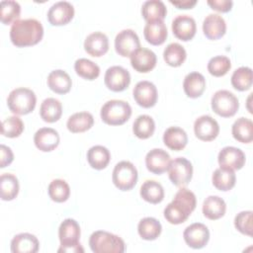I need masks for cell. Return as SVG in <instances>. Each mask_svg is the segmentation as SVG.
Wrapping results in <instances>:
<instances>
[{
	"label": "cell",
	"instance_id": "obj_9",
	"mask_svg": "<svg viewBox=\"0 0 253 253\" xmlns=\"http://www.w3.org/2000/svg\"><path fill=\"white\" fill-rule=\"evenodd\" d=\"M167 170L170 181L178 187L187 186L193 176L192 163L185 157H177L171 160Z\"/></svg>",
	"mask_w": 253,
	"mask_h": 253
},
{
	"label": "cell",
	"instance_id": "obj_7",
	"mask_svg": "<svg viewBox=\"0 0 253 253\" xmlns=\"http://www.w3.org/2000/svg\"><path fill=\"white\" fill-rule=\"evenodd\" d=\"M137 170L129 161H121L116 164L113 170V183L121 191L131 190L137 182Z\"/></svg>",
	"mask_w": 253,
	"mask_h": 253
},
{
	"label": "cell",
	"instance_id": "obj_38",
	"mask_svg": "<svg viewBox=\"0 0 253 253\" xmlns=\"http://www.w3.org/2000/svg\"><path fill=\"white\" fill-rule=\"evenodd\" d=\"M186 57V49L178 42L169 43L163 51V58L165 62L173 67H178L182 65Z\"/></svg>",
	"mask_w": 253,
	"mask_h": 253
},
{
	"label": "cell",
	"instance_id": "obj_44",
	"mask_svg": "<svg viewBox=\"0 0 253 253\" xmlns=\"http://www.w3.org/2000/svg\"><path fill=\"white\" fill-rule=\"evenodd\" d=\"M24 130V123L17 116L6 118L1 124V133L7 137H18Z\"/></svg>",
	"mask_w": 253,
	"mask_h": 253
},
{
	"label": "cell",
	"instance_id": "obj_20",
	"mask_svg": "<svg viewBox=\"0 0 253 253\" xmlns=\"http://www.w3.org/2000/svg\"><path fill=\"white\" fill-rule=\"evenodd\" d=\"M60 141L58 132L51 127H41L34 135V142L38 149L49 152L55 149Z\"/></svg>",
	"mask_w": 253,
	"mask_h": 253
},
{
	"label": "cell",
	"instance_id": "obj_43",
	"mask_svg": "<svg viewBox=\"0 0 253 253\" xmlns=\"http://www.w3.org/2000/svg\"><path fill=\"white\" fill-rule=\"evenodd\" d=\"M76 73L87 80H94L100 75V67L90 59L78 58L74 63Z\"/></svg>",
	"mask_w": 253,
	"mask_h": 253
},
{
	"label": "cell",
	"instance_id": "obj_39",
	"mask_svg": "<svg viewBox=\"0 0 253 253\" xmlns=\"http://www.w3.org/2000/svg\"><path fill=\"white\" fill-rule=\"evenodd\" d=\"M155 130L154 120L148 115L138 116L132 125V131L135 136L141 139L150 137Z\"/></svg>",
	"mask_w": 253,
	"mask_h": 253
},
{
	"label": "cell",
	"instance_id": "obj_3",
	"mask_svg": "<svg viewBox=\"0 0 253 253\" xmlns=\"http://www.w3.org/2000/svg\"><path fill=\"white\" fill-rule=\"evenodd\" d=\"M80 226L78 222L73 218L64 219L58 228V237L60 241V247L57 252L68 253H83L84 249L79 242Z\"/></svg>",
	"mask_w": 253,
	"mask_h": 253
},
{
	"label": "cell",
	"instance_id": "obj_35",
	"mask_svg": "<svg viewBox=\"0 0 253 253\" xmlns=\"http://www.w3.org/2000/svg\"><path fill=\"white\" fill-rule=\"evenodd\" d=\"M140 197L150 204H158L164 199V189L160 183L147 180L140 187Z\"/></svg>",
	"mask_w": 253,
	"mask_h": 253
},
{
	"label": "cell",
	"instance_id": "obj_26",
	"mask_svg": "<svg viewBox=\"0 0 253 253\" xmlns=\"http://www.w3.org/2000/svg\"><path fill=\"white\" fill-rule=\"evenodd\" d=\"M183 89L190 98H198L202 96L206 89V79L200 72H191L184 78Z\"/></svg>",
	"mask_w": 253,
	"mask_h": 253
},
{
	"label": "cell",
	"instance_id": "obj_33",
	"mask_svg": "<svg viewBox=\"0 0 253 253\" xmlns=\"http://www.w3.org/2000/svg\"><path fill=\"white\" fill-rule=\"evenodd\" d=\"M111 159L110 151L103 145H94L87 151V160L90 166L96 170L107 167Z\"/></svg>",
	"mask_w": 253,
	"mask_h": 253
},
{
	"label": "cell",
	"instance_id": "obj_46",
	"mask_svg": "<svg viewBox=\"0 0 253 253\" xmlns=\"http://www.w3.org/2000/svg\"><path fill=\"white\" fill-rule=\"evenodd\" d=\"M252 211H240L236 214L234 218V226L235 228L241 232L242 234L252 236Z\"/></svg>",
	"mask_w": 253,
	"mask_h": 253
},
{
	"label": "cell",
	"instance_id": "obj_34",
	"mask_svg": "<svg viewBox=\"0 0 253 253\" xmlns=\"http://www.w3.org/2000/svg\"><path fill=\"white\" fill-rule=\"evenodd\" d=\"M232 136L239 142L249 143L253 139V123L247 118L237 119L231 128Z\"/></svg>",
	"mask_w": 253,
	"mask_h": 253
},
{
	"label": "cell",
	"instance_id": "obj_5",
	"mask_svg": "<svg viewBox=\"0 0 253 253\" xmlns=\"http://www.w3.org/2000/svg\"><path fill=\"white\" fill-rule=\"evenodd\" d=\"M37 97L33 90L19 87L12 90L7 98V106L15 115H27L34 111Z\"/></svg>",
	"mask_w": 253,
	"mask_h": 253
},
{
	"label": "cell",
	"instance_id": "obj_40",
	"mask_svg": "<svg viewBox=\"0 0 253 253\" xmlns=\"http://www.w3.org/2000/svg\"><path fill=\"white\" fill-rule=\"evenodd\" d=\"M231 84L238 91H246L252 86V69L247 66L237 68L231 75Z\"/></svg>",
	"mask_w": 253,
	"mask_h": 253
},
{
	"label": "cell",
	"instance_id": "obj_36",
	"mask_svg": "<svg viewBox=\"0 0 253 253\" xmlns=\"http://www.w3.org/2000/svg\"><path fill=\"white\" fill-rule=\"evenodd\" d=\"M139 236L144 240H155L162 231L161 223L154 217H144L137 225Z\"/></svg>",
	"mask_w": 253,
	"mask_h": 253
},
{
	"label": "cell",
	"instance_id": "obj_14",
	"mask_svg": "<svg viewBox=\"0 0 253 253\" xmlns=\"http://www.w3.org/2000/svg\"><path fill=\"white\" fill-rule=\"evenodd\" d=\"M74 16V7L68 1H58L52 4L47 11V20L52 26H63L69 23Z\"/></svg>",
	"mask_w": 253,
	"mask_h": 253
},
{
	"label": "cell",
	"instance_id": "obj_31",
	"mask_svg": "<svg viewBox=\"0 0 253 253\" xmlns=\"http://www.w3.org/2000/svg\"><path fill=\"white\" fill-rule=\"evenodd\" d=\"M62 115V105L55 98H46L40 108V116L46 123L57 122Z\"/></svg>",
	"mask_w": 253,
	"mask_h": 253
},
{
	"label": "cell",
	"instance_id": "obj_25",
	"mask_svg": "<svg viewBox=\"0 0 253 253\" xmlns=\"http://www.w3.org/2000/svg\"><path fill=\"white\" fill-rule=\"evenodd\" d=\"M47 86L51 91L57 94H66L70 91L72 80L68 73L61 69L51 71L47 76Z\"/></svg>",
	"mask_w": 253,
	"mask_h": 253
},
{
	"label": "cell",
	"instance_id": "obj_48",
	"mask_svg": "<svg viewBox=\"0 0 253 253\" xmlns=\"http://www.w3.org/2000/svg\"><path fill=\"white\" fill-rule=\"evenodd\" d=\"M14 159V154L10 147L5 144L0 145V167L5 168L10 165Z\"/></svg>",
	"mask_w": 253,
	"mask_h": 253
},
{
	"label": "cell",
	"instance_id": "obj_22",
	"mask_svg": "<svg viewBox=\"0 0 253 253\" xmlns=\"http://www.w3.org/2000/svg\"><path fill=\"white\" fill-rule=\"evenodd\" d=\"M204 35L209 40H218L226 32V23L218 14H209L203 22Z\"/></svg>",
	"mask_w": 253,
	"mask_h": 253
},
{
	"label": "cell",
	"instance_id": "obj_27",
	"mask_svg": "<svg viewBox=\"0 0 253 253\" xmlns=\"http://www.w3.org/2000/svg\"><path fill=\"white\" fill-rule=\"evenodd\" d=\"M163 142L168 148L179 151L187 145L188 136L183 128L179 126H170L164 131Z\"/></svg>",
	"mask_w": 253,
	"mask_h": 253
},
{
	"label": "cell",
	"instance_id": "obj_1",
	"mask_svg": "<svg viewBox=\"0 0 253 253\" xmlns=\"http://www.w3.org/2000/svg\"><path fill=\"white\" fill-rule=\"evenodd\" d=\"M43 36V27L37 19H22L14 22L10 29V39L18 47L39 43Z\"/></svg>",
	"mask_w": 253,
	"mask_h": 253
},
{
	"label": "cell",
	"instance_id": "obj_4",
	"mask_svg": "<svg viewBox=\"0 0 253 253\" xmlns=\"http://www.w3.org/2000/svg\"><path fill=\"white\" fill-rule=\"evenodd\" d=\"M89 246L95 253H123L125 251L124 240L104 230H97L91 234Z\"/></svg>",
	"mask_w": 253,
	"mask_h": 253
},
{
	"label": "cell",
	"instance_id": "obj_21",
	"mask_svg": "<svg viewBox=\"0 0 253 253\" xmlns=\"http://www.w3.org/2000/svg\"><path fill=\"white\" fill-rule=\"evenodd\" d=\"M84 49L88 54L100 57L109 50V39L102 32H94L85 39Z\"/></svg>",
	"mask_w": 253,
	"mask_h": 253
},
{
	"label": "cell",
	"instance_id": "obj_19",
	"mask_svg": "<svg viewBox=\"0 0 253 253\" xmlns=\"http://www.w3.org/2000/svg\"><path fill=\"white\" fill-rule=\"evenodd\" d=\"M171 159L168 152L161 148H153L145 156V165L148 171L160 175L164 173L169 166Z\"/></svg>",
	"mask_w": 253,
	"mask_h": 253
},
{
	"label": "cell",
	"instance_id": "obj_49",
	"mask_svg": "<svg viewBox=\"0 0 253 253\" xmlns=\"http://www.w3.org/2000/svg\"><path fill=\"white\" fill-rule=\"evenodd\" d=\"M170 3L176 6L178 9H191L197 4V0H179V1L170 0Z\"/></svg>",
	"mask_w": 253,
	"mask_h": 253
},
{
	"label": "cell",
	"instance_id": "obj_2",
	"mask_svg": "<svg viewBox=\"0 0 253 253\" xmlns=\"http://www.w3.org/2000/svg\"><path fill=\"white\" fill-rule=\"evenodd\" d=\"M196 204L195 194L182 187L175 194L173 201L164 209V217L171 224L183 223L196 209Z\"/></svg>",
	"mask_w": 253,
	"mask_h": 253
},
{
	"label": "cell",
	"instance_id": "obj_32",
	"mask_svg": "<svg viewBox=\"0 0 253 253\" xmlns=\"http://www.w3.org/2000/svg\"><path fill=\"white\" fill-rule=\"evenodd\" d=\"M94 124V118L89 112H78L71 115L66 123L69 131L73 133L84 132L91 128Z\"/></svg>",
	"mask_w": 253,
	"mask_h": 253
},
{
	"label": "cell",
	"instance_id": "obj_12",
	"mask_svg": "<svg viewBox=\"0 0 253 253\" xmlns=\"http://www.w3.org/2000/svg\"><path fill=\"white\" fill-rule=\"evenodd\" d=\"M183 237L187 245L194 249L205 247L210 239L209 228L201 222H195L187 226L184 230Z\"/></svg>",
	"mask_w": 253,
	"mask_h": 253
},
{
	"label": "cell",
	"instance_id": "obj_17",
	"mask_svg": "<svg viewBox=\"0 0 253 253\" xmlns=\"http://www.w3.org/2000/svg\"><path fill=\"white\" fill-rule=\"evenodd\" d=\"M130 64L134 70L140 73H146L152 70L156 65V54L145 47H138L130 54Z\"/></svg>",
	"mask_w": 253,
	"mask_h": 253
},
{
	"label": "cell",
	"instance_id": "obj_8",
	"mask_svg": "<svg viewBox=\"0 0 253 253\" xmlns=\"http://www.w3.org/2000/svg\"><path fill=\"white\" fill-rule=\"evenodd\" d=\"M212 111L222 118H229L236 114L239 108L237 97L228 90H218L211 97Z\"/></svg>",
	"mask_w": 253,
	"mask_h": 253
},
{
	"label": "cell",
	"instance_id": "obj_28",
	"mask_svg": "<svg viewBox=\"0 0 253 253\" xmlns=\"http://www.w3.org/2000/svg\"><path fill=\"white\" fill-rule=\"evenodd\" d=\"M204 215L211 220L222 217L226 211V204L223 199L218 196H209L203 203Z\"/></svg>",
	"mask_w": 253,
	"mask_h": 253
},
{
	"label": "cell",
	"instance_id": "obj_13",
	"mask_svg": "<svg viewBox=\"0 0 253 253\" xmlns=\"http://www.w3.org/2000/svg\"><path fill=\"white\" fill-rule=\"evenodd\" d=\"M134 101L142 108H151L157 102V89L156 86L150 81H139L132 91Z\"/></svg>",
	"mask_w": 253,
	"mask_h": 253
},
{
	"label": "cell",
	"instance_id": "obj_16",
	"mask_svg": "<svg viewBox=\"0 0 253 253\" xmlns=\"http://www.w3.org/2000/svg\"><path fill=\"white\" fill-rule=\"evenodd\" d=\"M194 132L199 139L203 141H211L217 136L219 132V126L213 118L204 115L195 121Z\"/></svg>",
	"mask_w": 253,
	"mask_h": 253
},
{
	"label": "cell",
	"instance_id": "obj_41",
	"mask_svg": "<svg viewBox=\"0 0 253 253\" xmlns=\"http://www.w3.org/2000/svg\"><path fill=\"white\" fill-rule=\"evenodd\" d=\"M1 9V22L4 25L13 24L17 20H19L21 14V6L17 1L14 0H2L0 2Z\"/></svg>",
	"mask_w": 253,
	"mask_h": 253
},
{
	"label": "cell",
	"instance_id": "obj_18",
	"mask_svg": "<svg viewBox=\"0 0 253 253\" xmlns=\"http://www.w3.org/2000/svg\"><path fill=\"white\" fill-rule=\"evenodd\" d=\"M217 161L220 167L239 170L245 164V154L240 148L225 146L219 151Z\"/></svg>",
	"mask_w": 253,
	"mask_h": 253
},
{
	"label": "cell",
	"instance_id": "obj_10",
	"mask_svg": "<svg viewBox=\"0 0 253 253\" xmlns=\"http://www.w3.org/2000/svg\"><path fill=\"white\" fill-rule=\"evenodd\" d=\"M104 81L106 86L114 92L126 90L130 83L129 72L119 65H114L106 70Z\"/></svg>",
	"mask_w": 253,
	"mask_h": 253
},
{
	"label": "cell",
	"instance_id": "obj_23",
	"mask_svg": "<svg viewBox=\"0 0 253 253\" xmlns=\"http://www.w3.org/2000/svg\"><path fill=\"white\" fill-rule=\"evenodd\" d=\"M39 248L40 242L38 238L28 232L19 233L11 240V251L13 253H36Z\"/></svg>",
	"mask_w": 253,
	"mask_h": 253
},
{
	"label": "cell",
	"instance_id": "obj_45",
	"mask_svg": "<svg viewBox=\"0 0 253 253\" xmlns=\"http://www.w3.org/2000/svg\"><path fill=\"white\" fill-rule=\"evenodd\" d=\"M230 68H231L230 59L225 55L213 56L208 62V71L215 77H220L225 75Z\"/></svg>",
	"mask_w": 253,
	"mask_h": 253
},
{
	"label": "cell",
	"instance_id": "obj_30",
	"mask_svg": "<svg viewBox=\"0 0 253 253\" xmlns=\"http://www.w3.org/2000/svg\"><path fill=\"white\" fill-rule=\"evenodd\" d=\"M141 14L146 22L163 21L167 14V9L161 0H147L141 6Z\"/></svg>",
	"mask_w": 253,
	"mask_h": 253
},
{
	"label": "cell",
	"instance_id": "obj_15",
	"mask_svg": "<svg viewBox=\"0 0 253 253\" xmlns=\"http://www.w3.org/2000/svg\"><path fill=\"white\" fill-rule=\"evenodd\" d=\"M197 31L196 21L189 15H178L172 21V32L174 36L184 42L192 40Z\"/></svg>",
	"mask_w": 253,
	"mask_h": 253
},
{
	"label": "cell",
	"instance_id": "obj_37",
	"mask_svg": "<svg viewBox=\"0 0 253 253\" xmlns=\"http://www.w3.org/2000/svg\"><path fill=\"white\" fill-rule=\"evenodd\" d=\"M19 193V181L11 173H4L0 177V195L3 201L14 200Z\"/></svg>",
	"mask_w": 253,
	"mask_h": 253
},
{
	"label": "cell",
	"instance_id": "obj_42",
	"mask_svg": "<svg viewBox=\"0 0 253 253\" xmlns=\"http://www.w3.org/2000/svg\"><path fill=\"white\" fill-rule=\"evenodd\" d=\"M48 196L56 203H63L68 200L70 195V188L66 181L62 179H54L48 185Z\"/></svg>",
	"mask_w": 253,
	"mask_h": 253
},
{
	"label": "cell",
	"instance_id": "obj_47",
	"mask_svg": "<svg viewBox=\"0 0 253 253\" xmlns=\"http://www.w3.org/2000/svg\"><path fill=\"white\" fill-rule=\"evenodd\" d=\"M208 5L215 11L226 13L231 10L233 2L231 0H208Z\"/></svg>",
	"mask_w": 253,
	"mask_h": 253
},
{
	"label": "cell",
	"instance_id": "obj_29",
	"mask_svg": "<svg viewBox=\"0 0 253 253\" xmlns=\"http://www.w3.org/2000/svg\"><path fill=\"white\" fill-rule=\"evenodd\" d=\"M211 181L213 186L219 191H229L231 190L236 182V176L234 170L219 167L215 169L212 173Z\"/></svg>",
	"mask_w": 253,
	"mask_h": 253
},
{
	"label": "cell",
	"instance_id": "obj_6",
	"mask_svg": "<svg viewBox=\"0 0 253 253\" xmlns=\"http://www.w3.org/2000/svg\"><path fill=\"white\" fill-rule=\"evenodd\" d=\"M100 116L105 124L120 126L130 118L131 107L127 102L123 100H110L102 106Z\"/></svg>",
	"mask_w": 253,
	"mask_h": 253
},
{
	"label": "cell",
	"instance_id": "obj_11",
	"mask_svg": "<svg viewBox=\"0 0 253 253\" xmlns=\"http://www.w3.org/2000/svg\"><path fill=\"white\" fill-rule=\"evenodd\" d=\"M140 47V42L137 34L130 29L119 32L115 38V49L121 56L126 57Z\"/></svg>",
	"mask_w": 253,
	"mask_h": 253
},
{
	"label": "cell",
	"instance_id": "obj_24",
	"mask_svg": "<svg viewBox=\"0 0 253 253\" xmlns=\"http://www.w3.org/2000/svg\"><path fill=\"white\" fill-rule=\"evenodd\" d=\"M143 35L147 42L153 45L162 44L168 36L167 27L164 21H151L147 22L143 29Z\"/></svg>",
	"mask_w": 253,
	"mask_h": 253
}]
</instances>
